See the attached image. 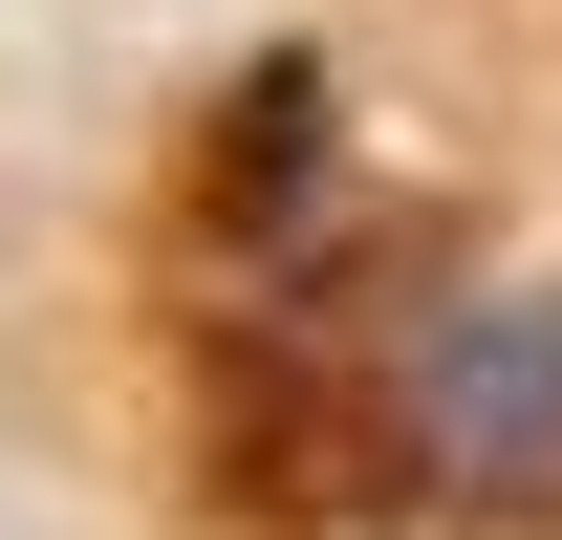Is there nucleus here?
<instances>
[{
    "label": "nucleus",
    "mask_w": 562,
    "mask_h": 540,
    "mask_svg": "<svg viewBox=\"0 0 562 540\" xmlns=\"http://www.w3.org/2000/svg\"><path fill=\"white\" fill-rule=\"evenodd\" d=\"M347 216H368L347 87H325V44H260V66H238L195 131H173V173H151V303L195 325V303H238V281L325 260Z\"/></svg>",
    "instance_id": "f257e3e1"
},
{
    "label": "nucleus",
    "mask_w": 562,
    "mask_h": 540,
    "mask_svg": "<svg viewBox=\"0 0 562 540\" xmlns=\"http://www.w3.org/2000/svg\"><path fill=\"white\" fill-rule=\"evenodd\" d=\"M412 454H432V519L562 540V281H541V303H432Z\"/></svg>",
    "instance_id": "f03ea898"
}]
</instances>
